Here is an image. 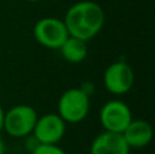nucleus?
Listing matches in <instances>:
<instances>
[{"mask_svg":"<svg viewBox=\"0 0 155 154\" xmlns=\"http://www.w3.org/2000/svg\"><path fill=\"white\" fill-rule=\"evenodd\" d=\"M63 21L70 35L88 41L104 27L105 11L98 3L82 0L68 8Z\"/></svg>","mask_w":155,"mask_h":154,"instance_id":"1","label":"nucleus"},{"mask_svg":"<svg viewBox=\"0 0 155 154\" xmlns=\"http://www.w3.org/2000/svg\"><path fill=\"white\" fill-rule=\"evenodd\" d=\"M90 112V97L82 87L68 89L60 95L57 115L67 124H78L87 117Z\"/></svg>","mask_w":155,"mask_h":154,"instance_id":"2","label":"nucleus"},{"mask_svg":"<svg viewBox=\"0 0 155 154\" xmlns=\"http://www.w3.org/2000/svg\"><path fill=\"white\" fill-rule=\"evenodd\" d=\"M38 113L30 105H15L8 111H4L3 130L12 138H26L31 135L34 130Z\"/></svg>","mask_w":155,"mask_h":154,"instance_id":"3","label":"nucleus"},{"mask_svg":"<svg viewBox=\"0 0 155 154\" xmlns=\"http://www.w3.org/2000/svg\"><path fill=\"white\" fill-rule=\"evenodd\" d=\"M33 34L40 45L48 49H59L70 35L64 21L54 16H45L37 21Z\"/></svg>","mask_w":155,"mask_h":154,"instance_id":"4","label":"nucleus"},{"mask_svg":"<svg viewBox=\"0 0 155 154\" xmlns=\"http://www.w3.org/2000/svg\"><path fill=\"white\" fill-rule=\"evenodd\" d=\"M135 83V74L128 63L118 60L107 65L104 72V86L114 95L127 94Z\"/></svg>","mask_w":155,"mask_h":154,"instance_id":"5","label":"nucleus"},{"mask_svg":"<svg viewBox=\"0 0 155 154\" xmlns=\"http://www.w3.org/2000/svg\"><path fill=\"white\" fill-rule=\"evenodd\" d=\"M132 112L125 102L120 100L107 101L99 112V120L105 131L123 134L127 126L131 123Z\"/></svg>","mask_w":155,"mask_h":154,"instance_id":"6","label":"nucleus"},{"mask_svg":"<svg viewBox=\"0 0 155 154\" xmlns=\"http://www.w3.org/2000/svg\"><path fill=\"white\" fill-rule=\"evenodd\" d=\"M67 123L57 113H46L38 117L31 135L37 143L56 145L63 139Z\"/></svg>","mask_w":155,"mask_h":154,"instance_id":"7","label":"nucleus"},{"mask_svg":"<svg viewBox=\"0 0 155 154\" xmlns=\"http://www.w3.org/2000/svg\"><path fill=\"white\" fill-rule=\"evenodd\" d=\"M131 149L127 145L123 134L104 131L94 138L90 146V154H129Z\"/></svg>","mask_w":155,"mask_h":154,"instance_id":"8","label":"nucleus"},{"mask_svg":"<svg viewBox=\"0 0 155 154\" xmlns=\"http://www.w3.org/2000/svg\"><path fill=\"white\" fill-rule=\"evenodd\" d=\"M153 134L151 124L142 119H132L131 123L123 131V136L129 149H142L150 145Z\"/></svg>","mask_w":155,"mask_h":154,"instance_id":"9","label":"nucleus"},{"mask_svg":"<svg viewBox=\"0 0 155 154\" xmlns=\"http://www.w3.org/2000/svg\"><path fill=\"white\" fill-rule=\"evenodd\" d=\"M59 51L64 60L72 64H78V63H82L88 55L87 41L68 35L67 40L59 48Z\"/></svg>","mask_w":155,"mask_h":154,"instance_id":"10","label":"nucleus"},{"mask_svg":"<svg viewBox=\"0 0 155 154\" xmlns=\"http://www.w3.org/2000/svg\"><path fill=\"white\" fill-rule=\"evenodd\" d=\"M31 154H67L60 146L56 145H46V143H37L35 147L31 150Z\"/></svg>","mask_w":155,"mask_h":154,"instance_id":"11","label":"nucleus"},{"mask_svg":"<svg viewBox=\"0 0 155 154\" xmlns=\"http://www.w3.org/2000/svg\"><path fill=\"white\" fill-rule=\"evenodd\" d=\"M3 120H4V109L0 106V132L3 131Z\"/></svg>","mask_w":155,"mask_h":154,"instance_id":"12","label":"nucleus"},{"mask_svg":"<svg viewBox=\"0 0 155 154\" xmlns=\"http://www.w3.org/2000/svg\"><path fill=\"white\" fill-rule=\"evenodd\" d=\"M0 154H5V142L2 136H0Z\"/></svg>","mask_w":155,"mask_h":154,"instance_id":"13","label":"nucleus"},{"mask_svg":"<svg viewBox=\"0 0 155 154\" xmlns=\"http://www.w3.org/2000/svg\"><path fill=\"white\" fill-rule=\"evenodd\" d=\"M26 2H30V3H38V2H41V0H26Z\"/></svg>","mask_w":155,"mask_h":154,"instance_id":"14","label":"nucleus"},{"mask_svg":"<svg viewBox=\"0 0 155 154\" xmlns=\"http://www.w3.org/2000/svg\"><path fill=\"white\" fill-rule=\"evenodd\" d=\"M53 2H60V0H53Z\"/></svg>","mask_w":155,"mask_h":154,"instance_id":"15","label":"nucleus"}]
</instances>
